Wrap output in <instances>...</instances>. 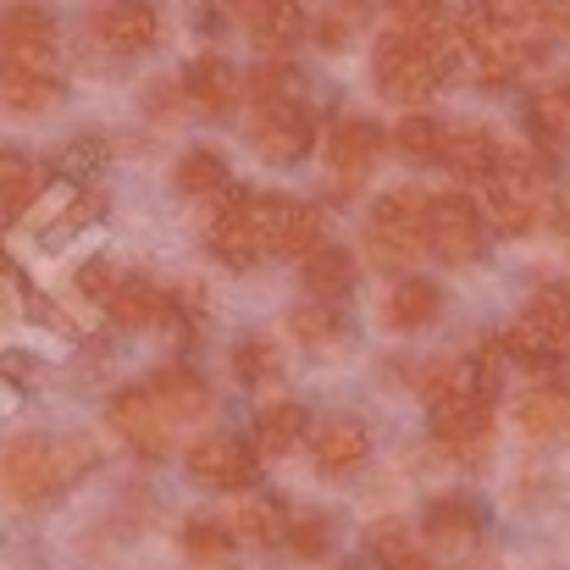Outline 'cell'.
<instances>
[{
  "label": "cell",
  "mask_w": 570,
  "mask_h": 570,
  "mask_svg": "<svg viewBox=\"0 0 570 570\" xmlns=\"http://www.w3.org/2000/svg\"><path fill=\"white\" fill-rule=\"evenodd\" d=\"M415 387H421V399H426L432 410H438V404H454V399L482 393V387H476V366H471V361H454V355L426 361V366L415 372Z\"/></svg>",
  "instance_id": "cb8c5ba5"
},
{
  "label": "cell",
  "mask_w": 570,
  "mask_h": 570,
  "mask_svg": "<svg viewBox=\"0 0 570 570\" xmlns=\"http://www.w3.org/2000/svg\"><path fill=\"white\" fill-rule=\"evenodd\" d=\"M432 432H438L449 449H476V443L493 432V404H488L482 393L454 399V404H438V410H432Z\"/></svg>",
  "instance_id": "d6986e66"
},
{
  "label": "cell",
  "mask_w": 570,
  "mask_h": 570,
  "mask_svg": "<svg viewBox=\"0 0 570 570\" xmlns=\"http://www.w3.org/2000/svg\"><path fill=\"white\" fill-rule=\"evenodd\" d=\"M178 189L194 194V199H205V194H227V161L216 156V150H189L184 161H178Z\"/></svg>",
  "instance_id": "836d02e7"
},
{
  "label": "cell",
  "mask_w": 570,
  "mask_h": 570,
  "mask_svg": "<svg viewBox=\"0 0 570 570\" xmlns=\"http://www.w3.org/2000/svg\"><path fill=\"white\" fill-rule=\"evenodd\" d=\"M288 327H294V338H305V344H333V338H338V316H333L327 305H299Z\"/></svg>",
  "instance_id": "ab89813d"
},
{
  "label": "cell",
  "mask_w": 570,
  "mask_h": 570,
  "mask_svg": "<svg viewBox=\"0 0 570 570\" xmlns=\"http://www.w3.org/2000/svg\"><path fill=\"white\" fill-rule=\"evenodd\" d=\"M426 543H432V549H449V554L471 549V543H476V510L460 504V499H438V504L426 510Z\"/></svg>",
  "instance_id": "484cf974"
},
{
  "label": "cell",
  "mask_w": 570,
  "mask_h": 570,
  "mask_svg": "<svg viewBox=\"0 0 570 570\" xmlns=\"http://www.w3.org/2000/svg\"><path fill=\"white\" fill-rule=\"evenodd\" d=\"M460 45V28H449L443 39H415V33H382L377 39V89L382 100L393 106H421L432 100L443 67H449V50Z\"/></svg>",
  "instance_id": "6da1fadb"
},
{
  "label": "cell",
  "mask_w": 570,
  "mask_h": 570,
  "mask_svg": "<svg viewBox=\"0 0 570 570\" xmlns=\"http://www.w3.org/2000/svg\"><path fill=\"white\" fill-rule=\"evenodd\" d=\"M377 156H382V128L372 117H344V122L333 128V139H327V161L338 167L344 184L366 178V173L377 167Z\"/></svg>",
  "instance_id": "9a60e30c"
},
{
  "label": "cell",
  "mask_w": 570,
  "mask_h": 570,
  "mask_svg": "<svg viewBox=\"0 0 570 570\" xmlns=\"http://www.w3.org/2000/svg\"><path fill=\"white\" fill-rule=\"evenodd\" d=\"M521 316H527L538 333H549V338L570 355V283H543V288L527 299Z\"/></svg>",
  "instance_id": "1f68e13d"
},
{
  "label": "cell",
  "mask_w": 570,
  "mask_h": 570,
  "mask_svg": "<svg viewBox=\"0 0 570 570\" xmlns=\"http://www.w3.org/2000/svg\"><path fill=\"white\" fill-rule=\"evenodd\" d=\"M255 471H261L255 465V449L238 443V438H227V432H210V438L189 443V476L205 482V488H249Z\"/></svg>",
  "instance_id": "30bf717a"
},
{
  "label": "cell",
  "mask_w": 570,
  "mask_h": 570,
  "mask_svg": "<svg viewBox=\"0 0 570 570\" xmlns=\"http://www.w3.org/2000/svg\"><path fill=\"white\" fill-rule=\"evenodd\" d=\"M210 255L233 272H249L272 238H266V210H261V194H222L216 216H210V233H205Z\"/></svg>",
  "instance_id": "5b68a950"
},
{
  "label": "cell",
  "mask_w": 570,
  "mask_h": 570,
  "mask_svg": "<svg viewBox=\"0 0 570 570\" xmlns=\"http://www.w3.org/2000/svg\"><path fill=\"white\" fill-rule=\"evenodd\" d=\"M184 89H189V100L205 111V117H227V111L238 106L244 78L233 72V61H222V56H199L189 72H184Z\"/></svg>",
  "instance_id": "e0dca14e"
},
{
  "label": "cell",
  "mask_w": 570,
  "mask_h": 570,
  "mask_svg": "<svg viewBox=\"0 0 570 570\" xmlns=\"http://www.w3.org/2000/svg\"><path fill=\"white\" fill-rule=\"evenodd\" d=\"M426 216H432V199L421 189H387L366 222V261L382 272H410L426 244Z\"/></svg>",
  "instance_id": "7a4b0ae2"
},
{
  "label": "cell",
  "mask_w": 570,
  "mask_h": 570,
  "mask_svg": "<svg viewBox=\"0 0 570 570\" xmlns=\"http://www.w3.org/2000/svg\"><path fill=\"white\" fill-rule=\"evenodd\" d=\"M83 465H89V449H83V443L22 438V443H11V454H6V488H11V499L39 504V499H50L56 488H67Z\"/></svg>",
  "instance_id": "3957f363"
},
{
  "label": "cell",
  "mask_w": 570,
  "mask_h": 570,
  "mask_svg": "<svg viewBox=\"0 0 570 570\" xmlns=\"http://www.w3.org/2000/svg\"><path fill=\"white\" fill-rule=\"evenodd\" d=\"M233 527H222V521H189L184 527V549H189L194 560H227L233 554Z\"/></svg>",
  "instance_id": "74e56055"
},
{
  "label": "cell",
  "mask_w": 570,
  "mask_h": 570,
  "mask_svg": "<svg viewBox=\"0 0 570 570\" xmlns=\"http://www.w3.org/2000/svg\"><path fill=\"white\" fill-rule=\"evenodd\" d=\"M488 205H493V222L504 227V233H532L543 216H549V205H554V189H549V173L532 161V156H521V150H510L504 156V167L493 173V184H488Z\"/></svg>",
  "instance_id": "277c9868"
},
{
  "label": "cell",
  "mask_w": 570,
  "mask_h": 570,
  "mask_svg": "<svg viewBox=\"0 0 570 570\" xmlns=\"http://www.w3.org/2000/svg\"><path fill=\"white\" fill-rule=\"evenodd\" d=\"M106 415H111V432L128 438V449H139L145 460H161L173 449V415L156 404L150 387H122Z\"/></svg>",
  "instance_id": "ba28073f"
},
{
  "label": "cell",
  "mask_w": 570,
  "mask_h": 570,
  "mask_svg": "<svg viewBox=\"0 0 570 570\" xmlns=\"http://www.w3.org/2000/svg\"><path fill=\"white\" fill-rule=\"evenodd\" d=\"M0 67L56 72V17L39 6H11L0 17Z\"/></svg>",
  "instance_id": "52a82bcc"
},
{
  "label": "cell",
  "mask_w": 570,
  "mask_h": 570,
  "mask_svg": "<svg viewBox=\"0 0 570 570\" xmlns=\"http://www.w3.org/2000/svg\"><path fill=\"white\" fill-rule=\"evenodd\" d=\"M122 283H128V277H117V266H111V261H89V266L78 272V288H83L89 299H106V305L122 294Z\"/></svg>",
  "instance_id": "60d3db41"
},
{
  "label": "cell",
  "mask_w": 570,
  "mask_h": 570,
  "mask_svg": "<svg viewBox=\"0 0 570 570\" xmlns=\"http://www.w3.org/2000/svg\"><path fill=\"white\" fill-rule=\"evenodd\" d=\"M527 122H532V139H543V145H570V100L560 89H538L532 95V106H527Z\"/></svg>",
  "instance_id": "d6a6232c"
},
{
  "label": "cell",
  "mask_w": 570,
  "mask_h": 570,
  "mask_svg": "<svg viewBox=\"0 0 570 570\" xmlns=\"http://www.w3.org/2000/svg\"><path fill=\"white\" fill-rule=\"evenodd\" d=\"M426 249L443 266H471L482 255V216L465 194H438L426 216Z\"/></svg>",
  "instance_id": "8992f818"
},
{
  "label": "cell",
  "mask_w": 570,
  "mask_h": 570,
  "mask_svg": "<svg viewBox=\"0 0 570 570\" xmlns=\"http://www.w3.org/2000/svg\"><path fill=\"white\" fill-rule=\"evenodd\" d=\"M39 194V173L22 150H0V222H17Z\"/></svg>",
  "instance_id": "4dcf8cb0"
},
{
  "label": "cell",
  "mask_w": 570,
  "mask_h": 570,
  "mask_svg": "<svg viewBox=\"0 0 570 570\" xmlns=\"http://www.w3.org/2000/svg\"><path fill=\"white\" fill-rule=\"evenodd\" d=\"M233 366H238V377L244 382H272L277 372H283V355H277L272 338H244V344L233 350Z\"/></svg>",
  "instance_id": "8d00e7d4"
},
{
  "label": "cell",
  "mask_w": 570,
  "mask_h": 570,
  "mask_svg": "<svg viewBox=\"0 0 570 570\" xmlns=\"http://www.w3.org/2000/svg\"><path fill=\"white\" fill-rule=\"evenodd\" d=\"M443 167L454 178H465V184H493V173L504 167V150H499V139L482 122H460L443 139Z\"/></svg>",
  "instance_id": "4fadbf2b"
},
{
  "label": "cell",
  "mask_w": 570,
  "mask_h": 570,
  "mask_svg": "<svg viewBox=\"0 0 570 570\" xmlns=\"http://www.w3.org/2000/svg\"><path fill=\"white\" fill-rule=\"evenodd\" d=\"M244 89H249V95H255V106L266 111V106H294V100L305 95V78H299V67H294V61L266 56V61L244 78Z\"/></svg>",
  "instance_id": "d4e9b609"
},
{
  "label": "cell",
  "mask_w": 570,
  "mask_h": 570,
  "mask_svg": "<svg viewBox=\"0 0 570 570\" xmlns=\"http://www.w3.org/2000/svg\"><path fill=\"white\" fill-rule=\"evenodd\" d=\"M438 311H443V294H438L432 277H399L382 299V316H387L393 333H421V327L438 322Z\"/></svg>",
  "instance_id": "2e32d148"
},
{
  "label": "cell",
  "mask_w": 570,
  "mask_h": 570,
  "mask_svg": "<svg viewBox=\"0 0 570 570\" xmlns=\"http://www.w3.org/2000/svg\"><path fill=\"white\" fill-rule=\"evenodd\" d=\"M167 316H173L167 294H161L156 283H145V277H128L122 294L111 299V322L128 327V333H150V327H161Z\"/></svg>",
  "instance_id": "7402d4cb"
},
{
  "label": "cell",
  "mask_w": 570,
  "mask_h": 570,
  "mask_svg": "<svg viewBox=\"0 0 570 570\" xmlns=\"http://www.w3.org/2000/svg\"><path fill=\"white\" fill-rule=\"evenodd\" d=\"M150 393H156V404H161L173 421L210 410V387H205V377L189 372V366H161V372L150 377Z\"/></svg>",
  "instance_id": "603a6c76"
},
{
  "label": "cell",
  "mask_w": 570,
  "mask_h": 570,
  "mask_svg": "<svg viewBox=\"0 0 570 570\" xmlns=\"http://www.w3.org/2000/svg\"><path fill=\"white\" fill-rule=\"evenodd\" d=\"M515 421L532 443H554L570 432V372H554V377H538L521 404H515Z\"/></svg>",
  "instance_id": "8fae6325"
},
{
  "label": "cell",
  "mask_w": 570,
  "mask_h": 570,
  "mask_svg": "<svg viewBox=\"0 0 570 570\" xmlns=\"http://www.w3.org/2000/svg\"><path fill=\"white\" fill-rule=\"evenodd\" d=\"M261 210H266V238H272V249H277V255L311 261V255H322V249H327V244H322V216H316L311 205L261 194Z\"/></svg>",
  "instance_id": "7c38bea8"
},
{
  "label": "cell",
  "mask_w": 570,
  "mask_h": 570,
  "mask_svg": "<svg viewBox=\"0 0 570 570\" xmlns=\"http://www.w3.org/2000/svg\"><path fill=\"white\" fill-rule=\"evenodd\" d=\"M249 145H255V156H266V161H299V156H311V145H316V117L294 100V106H266V111H255V122H249Z\"/></svg>",
  "instance_id": "9c48e42d"
},
{
  "label": "cell",
  "mask_w": 570,
  "mask_h": 570,
  "mask_svg": "<svg viewBox=\"0 0 570 570\" xmlns=\"http://www.w3.org/2000/svg\"><path fill=\"white\" fill-rule=\"evenodd\" d=\"M299 438H305V410L294 399H277L255 415V443L266 454H288V449H299Z\"/></svg>",
  "instance_id": "f1b7e54d"
},
{
  "label": "cell",
  "mask_w": 570,
  "mask_h": 570,
  "mask_svg": "<svg viewBox=\"0 0 570 570\" xmlns=\"http://www.w3.org/2000/svg\"><path fill=\"white\" fill-rule=\"evenodd\" d=\"M372 549H377V560L387 570H438L432 566V554H426L421 543H410L404 527H393V521H382L377 532H372Z\"/></svg>",
  "instance_id": "e575fe53"
},
{
  "label": "cell",
  "mask_w": 570,
  "mask_h": 570,
  "mask_svg": "<svg viewBox=\"0 0 570 570\" xmlns=\"http://www.w3.org/2000/svg\"><path fill=\"white\" fill-rule=\"evenodd\" d=\"M443 128L432 122V117H404L399 128H393V145H399V156H410V161H443Z\"/></svg>",
  "instance_id": "d590c367"
},
{
  "label": "cell",
  "mask_w": 570,
  "mask_h": 570,
  "mask_svg": "<svg viewBox=\"0 0 570 570\" xmlns=\"http://www.w3.org/2000/svg\"><path fill=\"white\" fill-rule=\"evenodd\" d=\"M549 11V33H570V6H543Z\"/></svg>",
  "instance_id": "b9f144b4"
},
{
  "label": "cell",
  "mask_w": 570,
  "mask_h": 570,
  "mask_svg": "<svg viewBox=\"0 0 570 570\" xmlns=\"http://www.w3.org/2000/svg\"><path fill=\"white\" fill-rule=\"evenodd\" d=\"M0 106L17 117H45L61 106V78L56 72H22V67H0Z\"/></svg>",
  "instance_id": "ffe728a7"
},
{
  "label": "cell",
  "mask_w": 570,
  "mask_h": 570,
  "mask_svg": "<svg viewBox=\"0 0 570 570\" xmlns=\"http://www.w3.org/2000/svg\"><path fill=\"white\" fill-rule=\"evenodd\" d=\"M499 350H504L510 361L532 366V372H549V377H554V372H560V361H566V350H560V344H554L549 333H538V327H532L527 316H521V322H515V327H510V333L499 338Z\"/></svg>",
  "instance_id": "83f0119b"
},
{
  "label": "cell",
  "mask_w": 570,
  "mask_h": 570,
  "mask_svg": "<svg viewBox=\"0 0 570 570\" xmlns=\"http://www.w3.org/2000/svg\"><path fill=\"white\" fill-rule=\"evenodd\" d=\"M311 454H316V465H322L327 476H344V471L366 465L372 438H366L361 421H350V415H327L322 426H311Z\"/></svg>",
  "instance_id": "5bb4252c"
},
{
  "label": "cell",
  "mask_w": 570,
  "mask_h": 570,
  "mask_svg": "<svg viewBox=\"0 0 570 570\" xmlns=\"http://www.w3.org/2000/svg\"><path fill=\"white\" fill-rule=\"evenodd\" d=\"M566 227H570V194H566Z\"/></svg>",
  "instance_id": "ee69618b"
},
{
  "label": "cell",
  "mask_w": 570,
  "mask_h": 570,
  "mask_svg": "<svg viewBox=\"0 0 570 570\" xmlns=\"http://www.w3.org/2000/svg\"><path fill=\"white\" fill-rule=\"evenodd\" d=\"M233 538L244 549H272L277 538H288V521H283V510L272 499H244L233 510Z\"/></svg>",
  "instance_id": "f546056e"
},
{
  "label": "cell",
  "mask_w": 570,
  "mask_h": 570,
  "mask_svg": "<svg viewBox=\"0 0 570 570\" xmlns=\"http://www.w3.org/2000/svg\"><path fill=\"white\" fill-rule=\"evenodd\" d=\"M111 50H122V56H134V50H150L156 45V33H161V17L150 11V6H106V11H95V22H89Z\"/></svg>",
  "instance_id": "ac0fdd59"
},
{
  "label": "cell",
  "mask_w": 570,
  "mask_h": 570,
  "mask_svg": "<svg viewBox=\"0 0 570 570\" xmlns=\"http://www.w3.org/2000/svg\"><path fill=\"white\" fill-rule=\"evenodd\" d=\"M327 543H333V527H327L322 515H299V521H288V554L316 560V554H327Z\"/></svg>",
  "instance_id": "f35d334b"
},
{
  "label": "cell",
  "mask_w": 570,
  "mask_h": 570,
  "mask_svg": "<svg viewBox=\"0 0 570 570\" xmlns=\"http://www.w3.org/2000/svg\"><path fill=\"white\" fill-rule=\"evenodd\" d=\"M305 288L327 305V299H344L350 288H355V255L350 249H322V255H311L305 261Z\"/></svg>",
  "instance_id": "4316f807"
},
{
  "label": "cell",
  "mask_w": 570,
  "mask_h": 570,
  "mask_svg": "<svg viewBox=\"0 0 570 570\" xmlns=\"http://www.w3.org/2000/svg\"><path fill=\"white\" fill-rule=\"evenodd\" d=\"M560 95H566V100H570V72H566V83H560Z\"/></svg>",
  "instance_id": "7bdbcfd3"
},
{
  "label": "cell",
  "mask_w": 570,
  "mask_h": 570,
  "mask_svg": "<svg viewBox=\"0 0 570 570\" xmlns=\"http://www.w3.org/2000/svg\"><path fill=\"white\" fill-rule=\"evenodd\" d=\"M238 22L255 33V45L261 50H288L294 39H299V28H305V17H299V6H272V0H249V6H238Z\"/></svg>",
  "instance_id": "44dd1931"
}]
</instances>
